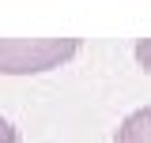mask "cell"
<instances>
[{
    "instance_id": "7a4b0ae2",
    "label": "cell",
    "mask_w": 151,
    "mask_h": 143,
    "mask_svg": "<svg viewBox=\"0 0 151 143\" xmlns=\"http://www.w3.org/2000/svg\"><path fill=\"white\" fill-rule=\"evenodd\" d=\"M113 143H151V106L132 109L129 117L117 124Z\"/></svg>"
},
{
    "instance_id": "6da1fadb",
    "label": "cell",
    "mask_w": 151,
    "mask_h": 143,
    "mask_svg": "<svg viewBox=\"0 0 151 143\" xmlns=\"http://www.w3.org/2000/svg\"><path fill=\"white\" fill-rule=\"evenodd\" d=\"M79 49V38H0V75H42L68 64Z\"/></svg>"
},
{
    "instance_id": "3957f363",
    "label": "cell",
    "mask_w": 151,
    "mask_h": 143,
    "mask_svg": "<svg viewBox=\"0 0 151 143\" xmlns=\"http://www.w3.org/2000/svg\"><path fill=\"white\" fill-rule=\"evenodd\" d=\"M132 53H136V64L151 75V38H140V41L132 45Z\"/></svg>"
},
{
    "instance_id": "277c9868",
    "label": "cell",
    "mask_w": 151,
    "mask_h": 143,
    "mask_svg": "<svg viewBox=\"0 0 151 143\" xmlns=\"http://www.w3.org/2000/svg\"><path fill=\"white\" fill-rule=\"evenodd\" d=\"M0 143H19V128L8 117H0Z\"/></svg>"
}]
</instances>
